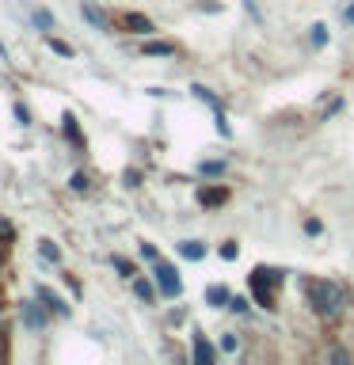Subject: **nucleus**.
<instances>
[{"label": "nucleus", "instance_id": "f257e3e1", "mask_svg": "<svg viewBox=\"0 0 354 365\" xmlns=\"http://www.w3.org/2000/svg\"><path fill=\"white\" fill-rule=\"evenodd\" d=\"M305 293H309L312 308L324 316V320H335V316H343V308H347V293H343L339 286H331V282H309Z\"/></svg>", "mask_w": 354, "mask_h": 365}, {"label": "nucleus", "instance_id": "f03ea898", "mask_svg": "<svg viewBox=\"0 0 354 365\" xmlns=\"http://www.w3.org/2000/svg\"><path fill=\"white\" fill-rule=\"evenodd\" d=\"M278 282H282L278 270H267V267L251 270V293H255V301L263 305V308H274V286Z\"/></svg>", "mask_w": 354, "mask_h": 365}, {"label": "nucleus", "instance_id": "7ed1b4c3", "mask_svg": "<svg viewBox=\"0 0 354 365\" xmlns=\"http://www.w3.org/2000/svg\"><path fill=\"white\" fill-rule=\"evenodd\" d=\"M153 278H156V289H160L164 297H179V274H175V267H167V263H156L153 270Z\"/></svg>", "mask_w": 354, "mask_h": 365}, {"label": "nucleus", "instance_id": "20e7f679", "mask_svg": "<svg viewBox=\"0 0 354 365\" xmlns=\"http://www.w3.org/2000/svg\"><path fill=\"white\" fill-rule=\"evenodd\" d=\"M46 312H50V308L39 305V301H23L20 305V316H23V324L31 327V331H42L46 327Z\"/></svg>", "mask_w": 354, "mask_h": 365}, {"label": "nucleus", "instance_id": "39448f33", "mask_svg": "<svg viewBox=\"0 0 354 365\" xmlns=\"http://www.w3.org/2000/svg\"><path fill=\"white\" fill-rule=\"evenodd\" d=\"M122 27H126L129 34H153V20L141 15V12H126L122 15Z\"/></svg>", "mask_w": 354, "mask_h": 365}, {"label": "nucleus", "instance_id": "423d86ee", "mask_svg": "<svg viewBox=\"0 0 354 365\" xmlns=\"http://www.w3.org/2000/svg\"><path fill=\"white\" fill-rule=\"evenodd\" d=\"M34 297H39V301H42L46 308H50V312H58V316H69V305H65L61 297L53 293V289H46V286H39V289H34Z\"/></svg>", "mask_w": 354, "mask_h": 365}, {"label": "nucleus", "instance_id": "0eeeda50", "mask_svg": "<svg viewBox=\"0 0 354 365\" xmlns=\"http://www.w3.org/2000/svg\"><path fill=\"white\" fill-rule=\"evenodd\" d=\"M225 198H229L225 186H202V191H198V202L206 205V210H217V205H225Z\"/></svg>", "mask_w": 354, "mask_h": 365}, {"label": "nucleus", "instance_id": "6e6552de", "mask_svg": "<svg viewBox=\"0 0 354 365\" xmlns=\"http://www.w3.org/2000/svg\"><path fill=\"white\" fill-rule=\"evenodd\" d=\"M61 134H65V137H69V141H72V145H77V148H84V137H80V126H77V118H72V115H65V118H61Z\"/></svg>", "mask_w": 354, "mask_h": 365}, {"label": "nucleus", "instance_id": "1a4fd4ad", "mask_svg": "<svg viewBox=\"0 0 354 365\" xmlns=\"http://www.w3.org/2000/svg\"><path fill=\"white\" fill-rule=\"evenodd\" d=\"M80 12H84V20H88L91 27H99V31H107V27H110V23H107V15H103V12H99V8H96V4H84V8H80Z\"/></svg>", "mask_w": 354, "mask_h": 365}, {"label": "nucleus", "instance_id": "9d476101", "mask_svg": "<svg viewBox=\"0 0 354 365\" xmlns=\"http://www.w3.org/2000/svg\"><path fill=\"white\" fill-rule=\"evenodd\" d=\"M206 301H210L213 308H221V305H232V297H229L225 286H210V289H206Z\"/></svg>", "mask_w": 354, "mask_h": 365}, {"label": "nucleus", "instance_id": "9b49d317", "mask_svg": "<svg viewBox=\"0 0 354 365\" xmlns=\"http://www.w3.org/2000/svg\"><path fill=\"white\" fill-rule=\"evenodd\" d=\"M194 361H198V365H210V361H213V346L202 339V335L194 339Z\"/></svg>", "mask_w": 354, "mask_h": 365}, {"label": "nucleus", "instance_id": "f8f14e48", "mask_svg": "<svg viewBox=\"0 0 354 365\" xmlns=\"http://www.w3.org/2000/svg\"><path fill=\"white\" fill-rule=\"evenodd\" d=\"M175 46L172 42H145V58H172Z\"/></svg>", "mask_w": 354, "mask_h": 365}, {"label": "nucleus", "instance_id": "ddd939ff", "mask_svg": "<svg viewBox=\"0 0 354 365\" xmlns=\"http://www.w3.org/2000/svg\"><path fill=\"white\" fill-rule=\"evenodd\" d=\"M179 255H183V259H191V263H194V259H202V255H206V248H202L198 240H187V243H179Z\"/></svg>", "mask_w": 354, "mask_h": 365}, {"label": "nucleus", "instance_id": "4468645a", "mask_svg": "<svg viewBox=\"0 0 354 365\" xmlns=\"http://www.w3.org/2000/svg\"><path fill=\"white\" fill-rule=\"evenodd\" d=\"M39 251H42V259H50V263H61V248L53 240H39Z\"/></svg>", "mask_w": 354, "mask_h": 365}, {"label": "nucleus", "instance_id": "2eb2a0df", "mask_svg": "<svg viewBox=\"0 0 354 365\" xmlns=\"http://www.w3.org/2000/svg\"><path fill=\"white\" fill-rule=\"evenodd\" d=\"M191 91H194V96H198L202 103H210V107H213V110H221V103H217V99H213V91H210V88H202V84H194V88H191Z\"/></svg>", "mask_w": 354, "mask_h": 365}, {"label": "nucleus", "instance_id": "dca6fc26", "mask_svg": "<svg viewBox=\"0 0 354 365\" xmlns=\"http://www.w3.org/2000/svg\"><path fill=\"white\" fill-rule=\"evenodd\" d=\"M134 293H137V297H141V301H145V305H148V301H153V286H148V282H145V278H134Z\"/></svg>", "mask_w": 354, "mask_h": 365}, {"label": "nucleus", "instance_id": "f3484780", "mask_svg": "<svg viewBox=\"0 0 354 365\" xmlns=\"http://www.w3.org/2000/svg\"><path fill=\"white\" fill-rule=\"evenodd\" d=\"M46 42H50V50H53V53H61V58H72V46H69V42L53 39V34H50V39H46Z\"/></svg>", "mask_w": 354, "mask_h": 365}, {"label": "nucleus", "instance_id": "a211bd4d", "mask_svg": "<svg viewBox=\"0 0 354 365\" xmlns=\"http://www.w3.org/2000/svg\"><path fill=\"white\" fill-rule=\"evenodd\" d=\"M15 240V229H12V221L8 217H0V243H12Z\"/></svg>", "mask_w": 354, "mask_h": 365}, {"label": "nucleus", "instance_id": "6ab92c4d", "mask_svg": "<svg viewBox=\"0 0 354 365\" xmlns=\"http://www.w3.org/2000/svg\"><path fill=\"white\" fill-rule=\"evenodd\" d=\"M115 270L122 278H134V263H129V259H122V255H115Z\"/></svg>", "mask_w": 354, "mask_h": 365}, {"label": "nucleus", "instance_id": "aec40b11", "mask_svg": "<svg viewBox=\"0 0 354 365\" xmlns=\"http://www.w3.org/2000/svg\"><path fill=\"white\" fill-rule=\"evenodd\" d=\"M34 27H42V31H50V27H53V15H50V12H42V8H39V12H34Z\"/></svg>", "mask_w": 354, "mask_h": 365}, {"label": "nucleus", "instance_id": "412c9836", "mask_svg": "<svg viewBox=\"0 0 354 365\" xmlns=\"http://www.w3.org/2000/svg\"><path fill=\"white\" fill-rule=\"evenodd\" d=\"M225 172V160H206L202 164V175H221Z\"/></svg>", "mask_w": 354, "mask_h": 365}, {"label": "nucleus", "instance_id": "4be33fe9", "mask_svg": "<svg viewBox=\"0 0 354 365\" xmlns=\"http://www.w3.org/2000/svg\"><path fill=\"white\" fill-rule=\"evenodd\" d=\"M69 186H72V191H88V175H84V172H77V175H72V179H69Z\"/></svg>", "mask_w": 354, "mask_h": 365}, {"label": "nucleus", "instance_id": "5701e85b", "mask_svg": "<svg viewBox=\"0 0 354 365\" xmlns=\"http://www.w3.org/2000/svg\"><path fill=\"white\" fill-rule=\"evenodd\" d=\"M312 42H316V46L328 42V27H324V23H316V27H312Z\"/></svg>", "mask_w": 354, "mask_h": 365}, {"label": "nucleus", "instance_id": "b1692460", "mask_svg": "<svg viewBox=\"0 0 354 365\" xmlns=\"http://www.w3.org/2000/svg\"><path fill=\"white\" fill-rule=\"evenodd\" d=\"M15 118H20V126H31V110H27L23 103H15Z\"/></svg>", "mask_w": 354, "mask_h": 365}, {"label": "nucleus", "instance_id": "393cba45", "mask_svg": "<svg viewBox=\"0 0 354 365\" xmlns=\"http://www.w3.org/2000/svg\"><path fill=\"white\" fill-rule=\"evenodd\" d=\"M221 255H225V259H236V243H221Z\"/></svg>", "mask_w": 354, "mask_h": 365}, {"label": "nucleus", "instance_id": "a878e982", "mask_svg": "<svg viewBox=\"0 0 354 365\" xmlns=\"http://www.w3.org/2000/svg\"><path fill=\"white\" fill-rule=\"evenodd\" d=\"M141 255H145V259H153V263H156V248H153V243H141Z\"/></svg>", "mask_w": 354, "mask_h": 365}, {"label": "nucleus", "instance_id": "bb28decb", "mask_svg": "<svg viewBox=\"0 0 354 365\" xmlns=\"http://www.w3.org/2000/svg\"><path fill=\"white\" fill-rule=\"evenodd\" d=\"M0 61H8V50H4V42H0Z\"/></svg>", "mask_w": 354, "mask_h": 365}, {"label": "nucleus", "instance_id": "cd10ccee", "mask_svg": "<svg viewBox=\"0 0 354 365\" xmlns=\"http://www.w3.org/2000/svg\"><path fill=\"white\" fill-rule=\"evenodd\" d=\"M0 270H4V243H0Z\"/></svg>", "mask_w": 354, "mask_h": 365}, {"label": "nucleus", "instance_id": "c85d7f7f", "mask_svg": "<svg viewBox=\"0 0 354 365\" xmlns=\"http://www.w3.org/2000/svg\"><path fill=\"white\" fill-rule=\"evenodd\" d=\"M347 20H350V23H354V4H350V8H347Z\"/></svg>", "mask_w": 354, "mask_h": 365}]
</instances>
